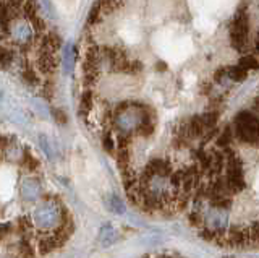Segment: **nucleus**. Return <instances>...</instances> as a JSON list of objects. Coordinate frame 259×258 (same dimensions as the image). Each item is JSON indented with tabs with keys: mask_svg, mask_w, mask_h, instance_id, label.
<instances>
[{
	"mask_svg": "<svg viewBox=\"0 0 259 258\" xmlns=\"http://www.w3.org/2000/svg\"><path fill=\"white\" fill-rule=\"evenodd\" d=\"M84 51L88 86L123 78L152 99L121 174L130 201L149 214L186 211L202 153L230 99L259 71V0H99Z\"/></svg>",
	"mask_w": 259,
	"mask_h": 258,
	"instance_id": "1",
	"label": "nucleus"
},
{
	"mask_svg": "<svg viewBox=\"0 0 259 258\" xmlns=\"http://www.w3.org/2000/svg\"><path fill=\"white\" fill-rule=\"evenodd\" d=\"M185 214L210 244L259 250V85L207 143Z\"/></svg>",
	"mask_w": 259,
	"mask_h": 258,
	"instance_id": "2",
	"label": "nucleus"
},
{
	"mask_svg": "<svg viewBox=\"0 0 259 258\" xmlns=\"http://www.w3.org/2000/svg\"><path fill=\"white\" fill-rule=\"evenodd\" d=\"M29 221L36 234H52L68 223V214L59 198L47 197L39 200L31 209Z\"/></svg>",
	"mask_w": 259,
	"mask_h": 258,
	"instance_id": "3",
	"label": "nucleus"
},
{
	"mask_svg": "<svg viewBox=\"0 0 259 258\" xmlns=\"http://www.w3.org/2000/svg\"><path fill=\"white\" fill-rule=\"evenodd\" d=\"M20 195L24 201H39L42 197V183L36 175H24L20 182Z\"/></svg>",
	"mask_w": 259,
	"mask_h": 258,
	"instance_id": "4",
	"label": "nucleus"
},
{
	"mask_svg": "<svg viewBox=\"0 0 259 258\" xmlns=\"http://www.w3.org/2000/svg\"><path fill=\"white\" fill-rule=\"evenodd\" d=\"M24 153H26V150H24L21 146V143L15 138H8L5 148L2 150V155L5 156V159L12 161V163H21L24 158Z\"/></svg>",
	"mask_w": 259,
	"mask_h": 258,
	"instance_id": "5",
	"label": "nucleus"
},
{
	"mask_svg": "<svg viewBox=\"0 0 259 258\" xmlns=\"http://www.w3.org/2000/svg\"><path fill=\"white\" fill-rule=\"evenodd\" d=\"M115 240H117V232H115V229H113L112 226H104V228L101 229V232H99V244L102 247H109Z\"/></svg>",
	"mask_w": 259,
	"mask_h": 258,
	"instance_id": "6",
	"label": "nucleus"
},
{
	"mask_svg": "<svg viewBox=\"0 0 259 258\" xmlns=\"http://www.w3.org/2000/svg\"><path fill=\"white\" fill-rule=\"evenodd\" d=\"M39 144H40V150H42L46 158L49 161H54L55 159V146L51 141V138H49L47 135H39Z\"/></svg>",
	"mask_w": 259,
	"mask_h": 258,
	"instance_id": "7",
	"label": "nucleus"
},
{
	"mask_svg": "<svg viewBox=\"0 0 259 258\" xmlns=\"http://www.w3.org/2000/svg\"><path fill=\"white\" fill-rule=\"evenodd\" d=\"M75 57H76V52L73 51V47H67V52L63 55V67L65 71H70L73 68V63H75Z\"/></svg>",
	"mask_w": 259,
	"mask_h": 258,
	"instance_id": "8",
	"label": "nucleus"
},
{
	"mask_svg": "<svg viewBox=\"0 0 259 258\" xmlns=\"http://www.w3.org/2000/svg\"><path fill=\"white\" fill-rule=\"evenodd\" d=\"M23 166L26 167V169H29V171H36V169L39 167V161L31 155V151H28L26 150V153H24V158H23Z\"/></svg>",
	"mask_w": 259,
	"mask_h": 258,
	"instance_id": "9",
	"label": "nucleus"
},
{
	"mask_svg": "<svg viewBox=\"0 0 259 258\" xmlns=\"http://www.w3.org/2000/svg\"><path fill=\"white\" fill-rule=\"evenodd\" d=\"M109 208L112 209L113 213H117V214H121V213L125 211L123 201H121L118 197H110V198H109Z\"/></svg>",
	"mask_w": 259,
	"mask_h": 258,
	"instance_id": "10",
	"label": "nucleus"
},
{
	"mask_svg": "<svg viewBox=\"0 0 259 258\" xmlns=\"http://www.w3.org/2000/svg\"><path fill=\"white\" fill-rule=\"evenodd\" d=\"M54 117H55V120L59 124H65V122H67V116H65V112L60 110V109H54Z\"/></svg>",
	"mask_w": 259,
	"mask_h": 258,
	"instance_id": "11",
	"label": "nucleus"
},
{
	"mask_svg": "<svg viewBox=\"0 0 259 258\" xmlns=\"http://www.w3.org/2000/svg\"><path fill=\"white\" fill-rule=\"evenodd\" d=\"M10 228V224H5V226H2L0 224V242L4 240V237H5V234H7V229Z\"/></svg>",
	"mask_w": 259,
	"mask_h": 258,
	"instance_id": "12",
	"label": "nucleus"
}]
</instances>
